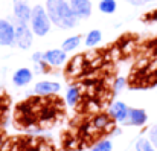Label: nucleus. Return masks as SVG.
Returning <instances> with one entry per match:
<instances>
[{"mask_svg": "<svg viewBox=\"0 0 157 151\" xmlns=\"http://www.w3.org/2000/svg\"><path fill=\"white\" fill-rule=\"evenodd\" d=\"M46 11L51 18V23H53L59 29H72L79 21V18L73 12L70 3L66 0H48Z\"/></svg>", "mask_w": 157, "mask_h": 151, "instance_id": "1", "label": "nucleus"}, {"mask_svg": "<svg viewBox=\"0 0 157 151\" xmlns=\"http://www.w3.org/2000/svg\"><path fill=\"white\" fill-rule=\"evenodd\" d=\"M34 78V72L28 67H20L18 70L14 72L12 75V84L17 86V87H25L28 86Z\"/></svg>", "mask_w": 157, "mask_h": 151, "instance_id": "11", "label": "nucleus"}, {"mask_svg": "<svg viewBox=\"0 0 157 151\" xmlns=\"http://www.w3.org/2000/svg\"><path fill=\"white\" fill-rule=\"evenodd\" d=\"M32 61H34V63L43 61V52H35V53H32Z\"/></svg>", "mask_w": 157, "mask_h": 151, "instance_id": "24", "label": "nucleus"}, {"mask_svg": "<svg viewBox=\"0 0 157 151\" xmlns=\"http://www.w3.org/2000/svg\"><path fill=\"white\" fill-rule=\"evenodd\" d=\"M145 2H154V0H145Z\"/></svg>", "mask_w": 157, "mask_h": 151, "instance_id": "27", "label": "nucleus"}, {"mask_svg": "<svg viewBox=\"0 0 157 151\" xmlns=\"http://www.w3.org/2000/svg\"><path fill=\"white\" fill-rule=\"evenodd\" d=\"M29 26H31V29H32V32L35 35H38V37L48 35V32L51 31V18H49L48 11H46L44 6L37 5V6L32 8Z\"/></svg>", "mask_w": 157, "mask_h": 151, "instance_id": "2", "label": "nucleus"}, {"mask_svg": "<svg viewBox=\"0 0 157 151\" xmlns=\"http://www.w3.org/2000/svg\"><path fill=\"white\" fill-rule=\"evenodd\" d=\"M136 151H157V150H156V147L151 144L150 139L140 137V139H137V142H136Z\"/></svg>", "mask_w": 157, "mask_h": 151, "instance_id": "17", "label": "nucleus"}, {"mask_svg": "<svg viewBox=\"0 0 157 151\" xmlns=\"http://www.w3.org/2000/svg\"><path fill=\"white\" fill-rule=\"evenodd\" d=\"M130 5H133V6H140V5H144L145 3V0H127Z\"/></svg>", "mask_w": 157, "mask_h": 151, "instance_id": "25", "label": "nucleus"}, {"mask_svg": "<svg viewBox=\"0 0 157 151\" xmlns=\"http://www.w3.org/2000/svg\"><path fill=\"white\" fill-rule=\"evenodd\" d=\"M148 121V114L144 108H131L128 110V118L124 125H131V127H142Z\"/></svg>", "mask_w": 157, "mask_h": 151, "instance_id": "8", "label": "nucleus"}, {"mask_svg": "<svg viewBox=\"0 0 157 151\" xmlns=\"http://www.w3.org/2000/svg\"><path fill=\"white\" fill-rule=\"evenodd\" d=\"M79 43H81V35H72L61 43V49L64 52H72L79 46Z\"/></svg>", "mask_w": 157, "mask_h": 151, "instance_id": "15", "label": "nucleus"}, {"mask_svg": "<svg viewBox=\"0 0 157 151\" xmlns=\"http://www.w3.org/2000/svg\"><path fill=\"white\" fill-rule=\"evenodd\" d=\"M148 139L151 141V144L156 147V150H157V124L150 128V131H148Z\"/></svg>", "mask_w": 157, "mask_h": 151, "instance_id": "23", "label": "nucleus"}, {"mask_svg": "<svg viewBox=\"0 0 157 151\" xmlns=\"http://www.w3.org/2000/svg\"><path fill=\"white\" fill-rule=\"evenodd\" d=\"M59 89H61V86L56 81H40L35 84L34 93L38 96H51V95L58 93Z\"/></svg>", "mask_w": 157, "mask_h": 151, "instance_id": "9", "label": "nucleus"}, {"mask_svg": "<svg viewBox=\"0 0 157 151\" xmlns=\"http://www.w3.org/2000/svg\"><path fill=\"white\" fill-rule=\"evenodd\" d=\"M14 28H15V46L25 50L29 49L34 41V32H32L31 26L28 23H20L15 20Z\"/></svg>", "mask_w": 157, "mask_h": 151, "instance_id": "3", "label": "nucleus"}, {"mask_svg": "<svg viewBox=\"0 0 157 151\" xmlns=\"http://www.w3.org/2000/svg\"><path fill=\"white\" fill-rule=\"evenodd\" d=\"M113 92L114 93H119V92H122L125 87H127V79L124 78V76H117L114 81H113Z\"/></svg>", "mask_w": 157, "mask_h": 151, "instance_id": "21", "label": "nucleus"}, {"mask_svg": "<svg viewBox=\"0 0 157 151\" xmlns=\"http://www.w3.org/2000/svg\"><path fill=\"white\" fill-rule=\"evenodd\" d=\"M15 45V28L9 20L0 18V46Z\"/></svg>", "mask_w": 157, "mask_h": 151, "instance_id": "4", "label": "nucleus"}, {"mask_svg": "<svg viewBox=\"0 0 157 151\" xmlns=\"http://www.w3.org/2000/svg\"><path fill=\"white\" fill-rule=\"evenodd\" d=\"M55 116V110L52 107H43L38 113V119L40 121H52Z\"/></svg>", "mask_w": 157, "mask_h": 151, "instance_id": "20", "label": "nucleus"}, {"mask_svg": "<svg viewBox=\"0 0 157 151\" xmlns=\"http://www.w3.org/2000/svg\"><path fill=\"white\" fill-rule=\"evenodd\" d=\"M35 73H48L49 70H51V66L43 60V61H38V63H35Z\"/></svg>", "mask_w": 157, "mask_h": 151, "instance_id": "22", "label": "nucleus"}, {"mask_svg": "<svg viewBox=\"0 0 157 151\" xmlns=\"http://www.w3.org/2000/svg\"><path fill=\"white\" fill-rule=\"evenodd\" d=\"M81 89L78 87V86H72V87H69L67 89V92H66V102H67V105H70V107H76L78 104H79V101H81Z\"/></svg>", "mask_w": 157, "mask_h": 151, "instance_id": "13", "label": "nucleus"}, {"mask_svg": "<svg viewBox=\"0 0 157 151\" xmlns=\"http://www.w3.org/2000/svg\"><path fill=\"white\" fill-rule=\"evenodd\" d=\"M2 145H3V142H2V139H0V151H2Z\"/></svg>", "mask_w": 157, "mask_h": 151, "instance_id": "26", "label": "nucleus"}, {"mask_svg": "<svg viewBox=\"0 0 157 151\" xmlns=\"http://www.w3.org/2000/svg\"><path fill=\"white\" fill-rule=\"evenodd\" d=\"M117 9L116 0H101L99 2V11L102 14H113Z\"/></svg>", "mask_w": 157, "mask_h": 151, "instance_id": "16", "label": "nucleus"}, {"mask_svg": "<svg viewBox=\"0 0 157 151\" xmlns=\"http://www.w3.org/2000/svg\"><path fill=\"white\" fill-rule=\"evenodd\" d=\"M69 3L79 20L89 18L92 15V2L90 0H69Z\"/></svg>", "mask_w": 157, "mask_h": 151, "instance_id": "10", "label": "nucleus"}, {"mask_svg": "<svg viewBox=\"0 0 157 151\" xmlns=\"http://www.w3.org/2000/svg\"><path fill=\"white\" fill-rule=\"evenodd\" d=\"M81 70H82V56H76V58H73L72 63L69 64L67 72H69L70 75H78Z\"/></svg>", "mask_w": 157, "mask_h": 151, "instance_id": "18", "label": "nucleus"}, {"mask_svg": "<svg viewBox=\"0 0 157 151\" xmlns=\"http://www.w3.org/2000/svg\"><path fill=\"white\" fill-rule=\"evenodd\" d=\"M14 2V15L15 20L20 23H28L31 20V14H32V8L29 6L28 0H12Z\"/></svg>", "mask_w": 157, "mask_h": 151, "instance_id": "5", "label": "nucleus"}, {"mask_svg": "<svg viewBox=\"0 0 157 151\" xmlns=\"http://www.w3.org/2000/svg\"><path fill=\"white\" fill-rule=\"evenodd\" d=\"M43 60L51 66V67H59L66 63L67 60V52L63 49H49L43 52Z\"/></svg>", "mask_w": 157, "mask_h": 151, "instance_id": "7", "label": "nucleus"}, {"mask_svg": "<svg viewBox=\"0 0 157 151\" xmlns=\"http://www.w3.org/2000/svg\"><path fill=\"white\" fill-rule=\"evenodd\" d=\"M101 40H102V32H101L99 29H92V31L86 35L84 43H86V46H87V48H93V46L99 45V43H101Z\"/></svg>", "mask_w": 157, "mask_h": 151, "instance_id": "14", "label": "nucleus"}, {"mask_svg": "<svg viewBox=\"0 0 157 151\" xmlns=\"http://www.w3.org/2000/svg\"><path fill=\"white\" fill-rule=\"evenodd\" d=\"M128 110H130V107H128L125 102H122V101H114V102L110 105V108H108V114L111 116L113 121H116V122H119V124H125V121H127V118H128Z\"/></svg>", "mask_w": 157, "mask_h": 151, "instance_id": "6", "label": "nucleus"}, {"mask_svg": "<svg viewBox=\"0 0 157 151\" xmlns=\"http://www.w3.org/2000/svg\"><path fill=\"white\" fill-rule=\"evenodd\" d=\"M99 2H101V0H99Z\"/></svg>", "mask_w": 157, "mask_h": 151, "instance_id": "28", "label": "nucleus"}, {"mask_svg": "<svg viewBox=\"0 0 157 151\" xmlns=\"http://www.w3.org/2000/svg\"><path fill=\"white\" fill-rule=\"evenodd\" d=\"M92 125L96 131H108L110 128H113V119L110 114H105V113H99L93 118L92 121Z\"/></svg>", "mask_w": 157, "mask_h": 151, "instance_id": "12", "label": "nucleus"}, {"mask_svg": "<svg viewBox=\"0 0 157 151\" xmlns=\"http://www.w3.org/2000/svg\"><path fill=\"white\" fill-rule=\"evenodd\" d=\"M92 151H113V144L110 139H101L92 147Z\"/></svg>", "mask_w": 157, "mask_h": 151, "instance_id": "19", "label": "nucleus"}]
</instances>
